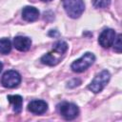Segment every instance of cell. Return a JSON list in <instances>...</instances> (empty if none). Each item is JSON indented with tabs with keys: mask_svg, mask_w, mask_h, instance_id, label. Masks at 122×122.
I'll use <instances>...</instances> for the list:
<instances>
[{
	"mask_svg": "<svg viewBox=\"0 0 122 122\" xmlns=\"http://www.w3.org/2000/svg\"><path fill=\"white\" fill-rule=\"evenodd\" d=\"M67 14L71 18H78L85 10L83 0H62Z\"/></svg>",
	"mask_w": 122,
	"mask_h": 122,
	"instance_id": "1",
	"label": "cell"
},
{
	"mask_svg": "<svg viewBox=\"0 0 122 122\" xmlns=\"http://www.w3.org/2000/svg\"><path fill=\"white\" fill-rule=\"evenodd\" d=\"M95 61V56L92 52H85L79 59L75 60L71 65V68L74 72H82L89 69L93 62Z\"/></svg>",
	"mask_w": 122,
	"mask_h": 122,
	"instance_id": "2",
	"label": "cell"
},
{
	"mask_svg": "<svg viewBox=\"0 0 122 122\" xmlns=\"http://www.w3.org/2000/svg\"><path fill=\"white\" fill-rule=\"evenodd\" d=\"M111 78V74L108 71H102L101 72H99L91 82V84L89 85V89L94 92V93H98L100 92L105 86L108 84V82L110 81Z\"/></svg>",
	"mask_w": 122,
	"mask_h": 122,
	"instance_id": "3",
	"label": "cell"
},
{
	"mask_svg": "<svg viewBox=\"0 0 122 122\" xmlns=\"http://www.w3.org/2000/svg\"><path fill=\"white\" fill-rule=\"evenodd\" d=\"M58 111H59L60 114L67 120L74 119L79 113L78 107L75 104L70 103V102H62V103H60L58 105Z\"/></svg>",
	"mask_w": 122,
	"mask_h": 122,
	"instance_id": "4",
	"label": "cell"
},
{
	"mask_svg": "<svg viewBox=\"0 0 122 122\" xmlns=\"http://www.w3.org/2000/svg\"><path fill=\"white\" fill-rule=\"evenodd\" d=\"M2 85L5 88H15L21 82V75L16 71H8L2 76Z\"/></svg>",
	"mask_w": 122,
	"mask_h": 122,
	"instance_id": "5",
	"label": "cell"
},
{
	"mask_svg": "<svg viewBox=\"0 0 122 122\" xmlns=\"http://www.w3.org/2000/svg\"><path fill=\"white\" fill-rule=\"evenodd\" d=\"M115 37H116V34H115L114 30H112V29H105L100 33V35L98 37V43L103 48L108 49L111 46H112Z\"/></svg>",
	"mask_w": 122,
	"mask_h": 122,
	"instance_id": "6",
	"label": "cell"
},
{
	"mask_svg": "<svg viewBox=\"0 0 122 122\" xmlns=\"http://www.w3.org/2000/svg\"><path fill=\"white\" fill-rule=\"evenodd\" d=\"M28 110L35 114H42L48 110V104L44 100H33L29 103Z\"/></svg>",
	"mask_w": 122,
	"mask_h": 122,
	"instance_id": "7",
	"label": "cell"
},
{
	"mask_svg": "<svg viewBox=\"0 0 122 122\" xmlns=\"http://www.w3.org/2000/svg\"><path fill=\"white\" fill-rule=\"evenodd\" d=\"M13 46L20 51H27L31 46V40L27 36H16L13 39Z\"/></svg>",
	"mask_w": 122,
	"mask_h": 122,
	"instance_id": "8",
	"label": "cell"
},
{
	"mask_svg": "<svg viewBox=\"0 0 122 122\" xmlns=\"http://www.w3.org/2000/svg\"><path fill=\"white\" fill-rule=\"evenodd\" d=\"M22 17L25 21L33 22L38 19L39 17V10L31 6H27L22 10Z\"/></svg>",
	"mask_w": 122,
	"mask_h": 122,
	"instance_id": "9",
	"label": "cell"
},
{
	"mask_svg": "<svg viewBox=\"0 0 122 122\" xmlns=\"http://www.w3.org/2000/svg\"><path fill=\"white\" fill-rule=\"evenodd\" d=\"M8 100L12 105L14 112L19 113L22 111V105H23V98H22V96H20L18 94L8 95Z\"/></svg>",
	"mask_w": 122,
	"mask_h": 122,
	"instance_id": "10",
	"label": "cell"
},
{
	"mask_svg": "<svg viewBox=\"0 0 122 122\" xmlns=\"http://www.w3.org/2000/svg\"><path fill=\"white\" fill-rule=\"evenodd\" d=\"M41 62L43 64H46V65H49V66H54L59 62V59L56 58L52 54V52H48V53L44 54L41 57Z\"/></svg>",
	"mask_w": 122,
	"mask_h": 122,
	"instance_id": "11",
	"label": "cell"
},
{
	"mask_svg": "<svg viewBox=\"0 0 122 122\" xmlns=\"http://www.w3.org/2000/svg\"><path fill=\"white\" fill-rule=\"evenodd\" d=\"M11 50V43L8 38L0 39V53L8 54Z\"/></svg>",
	"mask_w": 122,
	"mask_h": 122,
	"instance_id": "12",
	"label": "cell"
},
{
	"mask_svg": "<svg viewBox=\"0 0 122 122\" xmlns=\"http://www.w3.org/2000/svg\"><path fill=\"white\" fill-rule=\"evenodd\" d=\"M68 50V44L64 41H58L53 45V51L60 54H63Z\"/></svg>",
	"mask_w": 122,
	"mask_h": 122,
	"instance_id": "13",
	"label": "cell"
},
{
	"mask_svg": "<svg viewBox=\"0 0 122 122\" xmlns=\"http://www.w3.org/2000/svg\"><path fill=\"white\" fill-rule=\"evenodd\" d=\"M94 8L97 9H104L110 6L111 4V0H93L92 2Z\"/></svg>",
	"mask_w": 122,
	"mask_h": 122,
	"instance_id": "14",
	"label": "cell"
},
{
	"mask_svg": "<svg viewBox=\"0 0 122 122\" xmlns=\"http://www.w3.org/2000/svg\"><path fill=\"white\" fill-rule=\"evenodd\" d=\"M121 34H118L117 35V37H115V39H114V41H113V49H114V51H116V52H118V53H120L121 52V51H122V43H121Z\"/></svg>",
	"mask_w": 122,
	"mask_h": 122,
	"instance_id": "15",
	"label": "cell"
},
{
	"mask_svg": "<svg viewBox=\"0 0 122 122\" xmlns=\"http://www.w3.org/2000/svg\"><path fill=\"white\" fill-rule=\"evenodd\" d=\"M49 34H50V35H53V36H54V35H58V34H59V33H58V32H56V31H55V32H53V33H52V32H50V33H49Z\"/></svg>",
	"mask_w": 122,
	"mask_h": 122,
	"instance_id": "16",
	"label": "cell"
},
{
	"mask_svg": "<svg viewBox=\"0 0 122 122\" xmlns=\"http://www.w3.org/2000/svg\"><path fill=\"white\" fill-rule=\"evenodd\" d=\"M2 69H3V64H2V62H0V72H1Z\"/></svg>",
	"mask_w": 122,
	"mask_h": 122,
	"instance_id": "17",
	"label": "cell"
},
{
	"mask_svg": "<svg viewBox=\"0 0 122 122\" xmlns=\"http://www.w3.org/2000/svg\"><path fill=\"white\" fill-rule=\"evenodd\" d=\"M42 1H45V2H49V1H51V0H42Z\"/></svg>",
	"mask_w": 122,
	"mask_h": 122,
	"instance_id": "18",
	"label": "cell"
}]
</instances>
